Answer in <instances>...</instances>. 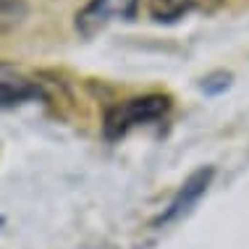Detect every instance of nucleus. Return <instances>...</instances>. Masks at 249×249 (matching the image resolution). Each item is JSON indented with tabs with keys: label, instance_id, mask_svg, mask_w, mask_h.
Wrapping results in <instances>:
<instances>
[{
	"label": "nucleus",
	"instance_id": "1",
	"mask_svg": "<svg viewBox=\"0 0 249 249\" xmlns=\"http://www.w3.org/2000/svg\"><path fill=\"white\" fill-rule=\"evenodd\" d=\"M171 97L168 95H158V92H150V95H137V97H126L113 103L105 110L103 118V137L116 142V139H124L129 131L139 129V126H150L163 121L168 113H171Z\"/></svg>",
	"mask_w": 249,
	"mask_h": 249
},
{
	"label": "nucleus",
	"instance_id": "2",
	"mask_svg": "<svg viewBox=\"0 0 249 249\" xmlns=\"http://www.w3.org/2000/svg\"><path fill=\"white\" fill-rule=\"evenodd\" d=\"M139 13V0H87L73 16V29L79 37L92 39L116 21H134Z\"/></svg>",
	"mask_w": 249,
	"mask_h": 249
},
{
	"label": "nucleus",
	"instance_id": "3",
	"mask_svg": "<svg viewBox=\"0 0 249 249\" xmlns=\"http://www.w3.org/2000/svg\"><path fill=\"white\" fill-rule=\"evenodd\" d=\"M32 100H48L42 82H37L26 69L11 63V60H0V107H16Z\"/></svg>",
	"mask_w": 249,
	"mask_h": 249
},
{
	"label": "nucleus",
	"instance_id": "4",
	"mask_svg": "<svg viewBox=\"0 0 249 249\" xmlns=\"http://www.w3.org/2000/svg\"><path fill=\"white\" fill-rule=\"evenodd\" d=\"M226 0H147V13L155 24H178L189 13L210 16Z\"/></svg>",
	"mask_w": 249,
	"mask_h": 249
},
{
	"label": "nucleus",
	"instance_id": "5",
	"mask_svg": "<svg viewBox=\"0 0 249 249\" xmlns=\"http://www.w3.org/2000/svg\"><path fill=\"white\" fill-rule=\"evenodd\" d=\"M215 176V171L213 168H202V171L197 173H192L189 178L184 181V186L178 189V194L171 199V205H168V210L160 215V223H168V220H173V218H178L181 213H186L189 207L197 202L202 194L207 192V186H210V181Z\"/></svg>",
	"mask_w": 249,
	"mask_h": 249
},
{
	"label": "nucleus",
	"instance_id": "6",
	"mask_svg": "<svg viewBox=\"0 0 249 249\" xmlns=\"http://www.w3.org/2000/svg\"><path fill=\"white\" fill-rule=\"evenodd\" d=\"M29 16V0H0V35L18 29Z\"/></svg>",
	"mask_w": 249,
	"mask_h": 249
}]
</instances>
